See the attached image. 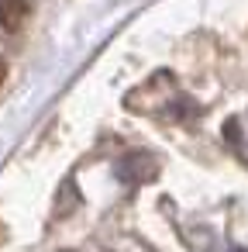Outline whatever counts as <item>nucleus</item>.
<instances>
[{"mask_svg": "<svg viewBox=\"0 0 248 252\" xmlns=\"http://www.w3.org/2000/svg\"><path fill=\"white\" fill-rule=\"evenodd\" d=\"M31 14V0H0V32H21Z\"/></svg>", "mask_w": 248, "mask_h": 252, "instance_id": "nucleus-2", "label": "nucleus"}, {"mask_svg": "<svg viewBox=\"0 0 248 252\" xmlns=\"http://www.w3.org/2000/svg\"><path fill=\"white\" fill-rule=\"evenodd\" d=\"M155 176H159V166H155V159L145 156V152H131V156H124V159L117 162V180L128 183V187L148 183V180H155Z\"/></svg>", "mask_w": 248, "mask_h": 252, "instance_id": "nucleus-1", "label": "nucleus"}, {"mask_svg": "<svg viewBox=\"0 0 248 252\" xmlns=\"http://www.w3.org/2000/svg\"><path fill=\"white\" fill-rule=\"evenodd\" d=\"M4 80H7V66H4V59H0V87H4Z\"/></svg>", "mask_w": 248, "mask_h": 252, "instance_id": "nucleus-3", "label": "nucleus"}]
</instances>
